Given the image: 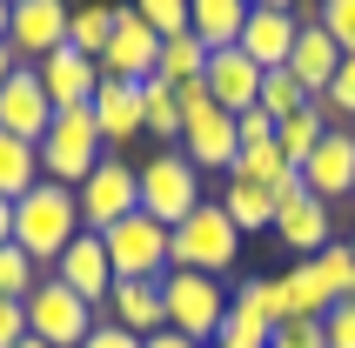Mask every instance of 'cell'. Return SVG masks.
<instances>
[{
  "label": "cell",
  "instance_id": "obj_4",
  "mask_svg": "<svg viewBox=\"0 0 355 348\" xmlns=\"http://www.w3.org/2000/svg\"><path fill=\"white\" fill-rule=\"evenodd\" d=\"M161 302H168V329L188 335L195 348H215L221 322H228V288L215 275H195V268H168L161 275Z\"/></svg>",
  "mask_w": 355,
  "mask_h": 348
},
{
  "label": "cell",
  "instance_id": "obj_6",
  "mask_svg": "<svg viewBox=\"0 0 355 348\" xmlns=\"http://www.w3.org/2000/svg\"><path fill=\"white\" fill-rule=\"evenodd\" d=\"M74 201H80V228H87V234H107L114 221L141 214V168H135V161H121V155H101L94 174L74 188Z\"/></svg>",
  "mask_w": 355,
  "mask_h": 348
},
{
  "label": "cell",
  "instance_id": "obj_43",
  "mask_svg": "<svg viewBox=\"0 0 355 348\" xmlns=\"http://www.w3.org/2000/svg\"><path fill=\"white\" fill-rule=\"evenodd\" d=\"M7 27H14V7H7V0H0V40H7Z\"/></svg>",
  "mask_w": 355,
  "mask_h": 348
},
{
  "label": "cell",
  "instance_id": "obj_10",
  "mask_svg": "<svg viewBox=\"0 0 355 348\" xmlns=\"http://www.w3.org/2000/svg\"><path fill=\"white\" fill-rule=\"evenodd\" d=\"M161 60V34L135 7H114V34H107V54H101V80H148Z\"/></svg>",
  "mask_w": 355,
  "mask_h": 348
},
{
  "label": "cell",
  "instance_id": "obj_13",
  "mask_svg": "<svg viewBox=\"0 0 355 348\" xmlns=\"http://www.w3.org/2000/svg\"><path fill=\"white\" fill-rule=\"evenodd\" d=\"M47 121H54V101H47V87H40V74L20 60L14 74H7V87H0V128L7 134H20V141H34L40 148V134H47Z\"/></svg>",
  "mask_w": 355,
  "mask_h": 348
},
{
  "label": "cell",
  "instance_id": "obj_40",
  "mask_svg": "<svg viewBox=\"0 0 355 348\" xmlns=\"http://www.w3.org/2000/svg\"><path fill=\"white\" fill-rule=\"evenodd\" d=\"M14 241V201H0V248Z\"/></svg>",
  "mask_w": 355,
  "mask_h": 348
},
{
  "label": "cell",
  "instance_id": "obj_11",
  "mask_svg": "<svg viewBox=\"0 0 355 348\" xmlns=\"http://www.w3.org/2000/svg\"><path fill=\"white\" fill-rule=\"evenodd\" d=\"M67 14H74L67 0H20L14 27H7V47H14L27 67H40L54 47H67Z\"/></svg>",
  "mask_w": 355,
  "mask_h": 348
},
{
  "label": "cell",
  "instance_id": "obj_37",
  "mask_svg": "<svg viewBox=\"0 0 355 348\" xmlns=\"http://www.w3.org/2000/svg\"><path fill=\"white\" fill-rule=\"evenodd\" d=\"M14 342H27V308L20 302H0V348H14Z\"/></svg>",
  "mask_w": 355,
  "mask_h": 348
},
{
  "label": "cell",
  "instance_id": "obj_19",
  "mask_svg": "<svg viewBox=\"0 0 355 348\" xmlns=\"http://www.w3.org/2000/svg\"><path fill=\"white\" fill-rule=\"evenodd\" d=\"M295 34H302V14H275V7H248V27H241V54L255 60L261 74L268 67H288V54H295Z\"/></svg>",
  "mask_w": 355,
  "mask_h": 348
},
{
  "label": "cell",
  "instance_id": "obj_18",
  "mask_svg": "<svg viewBox=\"0 0 355 348\" xmlns=\"http://www.w3.org/2000/svg\"><path fill=\"white\" fill-rule=\"evenodd\" d=\"M268 335H275V315H268V281H241L235 295H228V322H221L215 348H268Z\"/></svg>",
  "mask_w": 355,
  "mask_h": 348
},
{
  "label": "cell",
  "instance_id": "obj_35",
  "mask_svg": "<svg viewBox=\"0 0 355 348\" xmlns=\"http://www.w3.org/2000/svg\"><path fill=\"white\" fill-rule=\"evenodd\" d=\"M322 27H329V40H336L342 54H355V0H322Z\"/></svg>",
  "mask_w": 355,
  "mask_h": 348
},
{
  "label": "cell",
  "instance_id": "obj_15",
  "mask_svg": "<svg viewBox=\"0 0 355 348\" xmlns=\"http://www.w3.org/2000/svg\"><path fill=\"white\" fill-rule=\"evenodd\" d=\"M94 121H101V148L114 155L128 141L148 134V107H141V80H101L94 87Z\"/></svg>",
  "mask_w": 355,
  "mask_h": 348
},
{
  "label": "cell",
  "instance_id": "obj_12",
  "mask_svg": "<svg viewBox=\"0 0 355 348\" xmlns=\"http://www.w3.org/2000/svg\"><path fill=\"white\" fill-rule=\"evenodd\" d=\"M329 308H336V288H329V275L315 261H295L288 275L268 281V315L275 322H322Z\"/></svg>",
  "mask_w": 355,
  "mask_h": 348
},
{
  "label": "cell",
  "instance_id": "obj_32",
  "mask_svg": "<svg viewBox=\"0 0 355 348\" xmlns=\"http://www.w3.org/2000/svg\"><path fill=\"white\" fill-rule=\"evenodd\" d=\"M34 281H40V261L27 248H14V241H7V248H0V302H27V295H34Z\"/></svg>",
  "mask_w": 355,
  "mask_h": 348
},
{
  "label": "cell",
  "instance_id": "obj_22",
  "mask_svg": "<svg viewBox=\"0 0 355 348\" xmlns=\"http://www.w3.org/2000/svg\"><path fill=\"white\" fill-rule=\"evenodd\" d=\"M336 67H342V47L329 40V27L309 14V20H302V34H295V54H288V74H295L302 87L322 101V87L336 80Z\"/></svg>",
  "mask_w": 355,
  "mask_h": 348
},
{
  "label": "cell",
  "instance_id": "obj_29",
  "mask_svg": "<svg viewBox=\"0 0 355 348\" xmlns=\"http://www.w3.org/2000/svg\"><path fill=\"white\" fill-rule=\"evenodd\" d=\"M155 74L168 80V87H188V80H201V74H208V47H201L195 34H168V40H161Z\"/></svg>",
  "mask_w": 355,
  "mask_h": 348
},
{
  "label": "cell",
  "instance_id": "obj_30",
  "mask_svg": "<svg viewBox=\"0 0 355 348\" xmlns=\"http://www.w3.org/2000/svg\"><path fill=\"white\" fill-rule=\"evenodd\" d=\"M255 107L268 121H288V114H302V107H315V94H309L288 67H268V74H261V101H255Z\"/></svg>",
  "mask_w": 355,
  "mask_h": 348
},
{
  "label": "cell",
  "instance_id": "obj_38",
  "mask_svg": "<svg viewBox=\"0 0 355 348\" xmlns=\"http://www.w3.org/2000/svg\"><path fill=\"white\" fill-rule=\"evenodd\" d=\"M80 348H141V335H128V329H114V322H94V335Z\"/></svg>",
  "mask_w": 355,
  "mask_h": 348
},
{
  "label": "cell",
  "instance_id": "obj_28",
  "mask_svg": "<svg viewBox=\"0 0 355 348\" xmlns=\"http://www.w3.org/2000/svg\"><path fill=\"white\" fill-rule=\"evenodd\" d=\"M107 34H114V7H107V0H87V7L67 14V47H74V54L101 60L107 54Z\"/></svg>",
  "mask_w": 355,
  "mask_h": 348
},
{
  "label": "cell",
  "instance_id": "obj_26",
  "mask_svg": "<svg viewBox=\"0 0 355 348\" xmlns=\"http://www.w3.org/2000/svg\"><path fill=\"white\" fill-rule=\"evenodd\" d=\"M329 134V114L322 107H302V114H288V121H275V148H282V161L288 168H309V155H315V141Z\"/></svg>",
  "mask_w": 355,
  "mask_h": 348
},
{
  "label": "cell",
  "instance_id": "obj_1",
  "mask_svg": "<svg viewBox=\"0 0 355 348\" xmlns=\"http://www.w3.org/2000/svg\"><path fill=\"white\" fill-rule=\"evenodd\" d=\"M80 234V201L60 181H40L34 194L14 201V248H27L34 261H60L67 241Z\"/></svg>",
  "mask_w": 355,
  "mask_h": 348
},
{
  "label": "cell",
  "instance_id": "obj_17",
  "mask_svg": "<svg viewBox=\"0 0 355 348\" xmlns=\"http://www.w3.org/2000/svg\"><path fill=\"white\" fill-rule=\"evenodd\" d=\"M40 87H47V101H54V114L60 107H94V87H101V60L74 54V47H54V54L34 67Z\"/></svg>",
  "mask_w": 355,
  "mask_h": 348
},
{
  "label": "cell",
  "instance_id": "obj_21",
  "mask_svg": "<svg viewBox=\"0 0 355 348\" xmlns=\"http://www.w3.org/2000/svg\"><path fill=\"white\" fill-rule=\"evenodd\" d=\"M107 322L128 335H161L168 329V302H161V281H114V295H107Z\"/></svg>",
  "mask_w": 355,
  "mask_h": 348
},
{
  "label": "cell",
  "instance_id": "obj_20",
  "mask_svg": "<svg viewBox=\"0 0 355 348\" xmlns=\"http://www.w3.org/2000/svg\"><path fill=\"white\" fill-rule=\"evenodd\" d=\"M208 94H215V107H228V114H248V107H255L261 101V67L248 54H241V47H221V54H208Z\"/></svg>",
  "mask_w": 355,
  "mask_h": 348
},
{
  "label": "cell",
  "instance_id": "obj_8",
  "mask_svg": "<svg viewBox=\"0 0 355 348\" xmlns=\"http://www.w3.org/2000/svg\"><path fill=\"white\" fill-rule=\"evenodd\" d=\"M275 241H282V248H295L302 261H315V254L329 248V241H336L329 201H315L302 174H288V181L275 188Z\"/></svg>",
  "mask_w": 355,
  "mask_h": 348
},
{
  "label": "cell",
  "instance_id": "obj_36",
  "mask_svg": "<svg viewBox=\"0 0 355 348\" xmlns=\"http://www.w3.org/2000/svg\"><path fill=\"white\" fill-rule=\"evenodd\" d=\"M322 342H329V348H355V295L322 315Z\"/></svg>",
  "mask_w": 355,
  "mask_h": 348
},
{
  "label": "cell",
  "instance_id": "obj_34",
  "mask_svg": "<svg viewBox=\"0 0 355 348\" xmlns=\"http://www.w3.org/2000/svg\"><path fill=\"white\" fill-rule=\"evenodd\" d=\"M315 268L329 275V288H336V302H349V295H355V248H349V241H329V248L315 254Z\"/></svg>",
  "mask_w": 355,
  "mask_h": 348
},
{
  "label": "cell",
  "instance_id": "obj_47",
  "mask_svg": "<svg viewBox=\"0 0 355 348\" xmlns=\"http://www.w3.org/2000/svg\"><path fill=\"white\" fill-rule=\"evenodd\" d=\"M349 201H355V194H349Z\"/></svg>",
  "mask_w": 355,
  "mask_h": 348
},
{
  "label": "cell",
  "instance_id": "obj_46",
  "mask_svg": "<svg viewBox=\"0 0 355 348\" xmlns=\"http://www.w3.org/2000/svg\"><path fill=\"white\" fill-rule=\"evenodd\" d=\"M349 248H355V234H349Z\"/></svg>",
  "mask_w": 355,
  "mask_h": 348
},
{
  "label": "cell",
  "instance_id": "obj_31",
  "mask_svg": "<svg viewBox=\"0 0 355 348\" xmlns=\"http://www.w3.org/2000/svg\"><path fill=\"white\" fill-rule=\"evenodd\" d=\"M315 107L329 114V128H355V54H342L336 80L322 87V101H315Z\"/></svg>",
  "mask_w": 355,
  "mask_h": 348
},
{
  "label": "cell",
  "instance_id": "obj_44",
  "mask_svg": "<svg viewBox=\"0 0 355 348\" xmlns=\"http://www.w3.org/2000/svg\"><path fill=\"white\" fill-rule=\"evenodd\" d=\"M14 348H47V342H40V335H27V342H14Z\"/></svg>",
  "mask_w": 355,
  "mask_h": 348
},
{
  "label": "cell",
  "instance_id": "obj_24",
  "mask_svg": "<svg viewBox=\"0 0 355 348\" xmlns=\"http://www.w3.org/2000/svg\"><path fill=\"white\" fill-rule=\"evenodd\" d=\"M221 214L241 228V241L261 228H275V188H255V181H228L221 188Z\"/></svg>",
  "mask_w": 355,
  "mask_h": 348
},
{
  "label": "cell",
  "instance_id": "obj_33",
  "mask_svg": "<svg viewBox=\"0 0 355 348\" xmlns=\"http://www.w3.org/2000/svg\"><path fill=\"white\" fill-rule=\"evenodd\" d=\"M128 7H135L161 40H168V34H195V27H188V0H128Z\"/></svg>",
  "mask_w": 355,
  "mask_h": 348
},
{
  "label": "cell",
  "instance_id": "obj_5",
  "mask_svg": "<svg viewBox=\"0 0 355 348\" xmlns=\"http://www.w3.org/2000/svg\"><path fill=\"white\" fill-rule=\"evenodd\" d=\"M195 208H201V168L181 148H155L141 168V214L161 228H181Z\"/></svg>",
  "mask_w": 355,
  "mask_h": 348
},
{
  "label": "cell",
  "instance_id": "obj_25",
  "mask_svg": "<svg viewBox=\"0 0 355 348\" xmlns=\"http://www.w3.org/2000/svg\"><path fill=\"white\" fill-rule=\"evenodd\" d=\"M34 188H40V148L0 128V201H20Z\"/></svg>",
  "mask_w": 355,
  "mask_h": 348
},
{
  "label": "cell",
  "instance_id": "obj_41",
  "mask_svg": "<svg viewBox=\"0 0 355 348\" xmlns=\"http://www.w3.org/2000/svg\"><path fill=\"white\" fill-rule=\"evenodd\" d=\"M14 67H20V54L7 47V40H0V87H7V74H14Z\"/></svg>",
  "mask_w": 355,
  "mask_h": 348
},
{
  "label": "cell",
  "instance_id": "obj_9",
  "mask_svg": "<svg viewBox=\"0 0 355 348\" xmlns=\"http://www.w3.org/2000/svg\"><path fill=\"white\" fill-rule=\"evenodd\" d=\"M101 241H107L114 281H161V275H168V228H161V221H148V214L114 221Z\"/></svg>",
  "mask_w": 355,
  "mask_h": 348
},
{
  "label": "cell",
  "instance_id": "obj_7",
  "mask_svg": "<svg viewBox=\"0 0 355 348\" xmlns=\"http://www.w3.org/2000/svg\"><path fill=\"white\" fill-rule=\"evenodd\" d=\"M20 308H27V335H40L47 348H80L94 335V302H80L60 275H40Z\"/></svg>",
  "mask_w": 355,
  "mask_h": 348
},
{
  "label": "cell",
  "instance_id": "obj_16",
  "mask_svg": "<svg viewBox=\"0 0 355 348\" xmlns=\"http://www.w3.org/2000/svg\"><path fill=\"white\" fill-rule=\"evenodd\" d=\"M302 181H309L315 201H342V194H355V128H329V134L315 141L309 168H302Z\"/></svg>",
  "mask_w": 355,
  "mask_h": 348
},
{
  "label": "cell",
  "instance_id": "obj_3",
  "mask_svg": "<svg viewBox=\"0 0 355 348\" xmlns=\"http://www.w3.org/2000/svg\"><path fill=\"white\" fill-rule=\"evenodd\" d=\"M101 155H107V148H101V121H94V107H60V114L47 121V134H40V181L80 188V181L94 174Z\"/></svg>",
  "mask_w": 355,
  "mask_h": 348
},
{
  "label": "cell",
  "instance_id": "obj_23",
  "mask_svg": "<svg viewBox=\"0 0 355 348\" xmlns=\"http://www.w3.org/2000/svg\"><path fill=\"white\" fill-rule=\"evenodd\" d=\"M188 27H195V40L208 54H221V47H235L241 27H248V0H188Z\"/></svg>",
  "mask_w": 355,
  "mask_h": 348
},
{
  "label": "cell",
  "instance_id": "obj_42",
  "mask_svg": "<svg viewBox=\"0 0 355 348\" xmlns=\"http://www.w3.org/2000/svg\"><path fill=\"white\" fill-rule=\"evenodd\" d=\"M248 7H275V14H295V0H248Z\"/></svg>",
  "mask_w": 355,
  "mask_h": 348
},
{
  "label": "cell",
  "instance_id": "obj_39",
  "mask_svg": "<svg viewBox=\"0 0 355 348\" xmlns=\"http://www.w3.org/2000/svg\"><path fill=\"white\" fill-rule=\"evenodd\" d=\"M141 348H195V342H188V335H175V329H161V335H148Z\"/></svg>",
  "mask_w": 355,
  "mask_h": 348
},
{
  "label": "cell",
  "instance_id": "obj_27",
  "mask_svg": "<svg viewBox=\"0 0 355 348\" xmlns=\"http://www.w3.org/2000/svg\"><path fill=\"white\" fill-rule=\"evenodd\" d=\"M141 107H148V141H161V148H181V101H175V87H168L161 74L141 80Z\"/></svg>",
  "mask_w": 355,
  "mask_h": 348
},
{
  "label": "cell",
  "instance_id": "obj_45",
  "mask_svg": "<svg viewBox=\"0 0 355 348\" xmlns=\"http://www.w3.org/2000/svg\"><path fill=\"white\" fill-rule=\"evenodd\" d=\"M7 7H20V0H7Z\"/></svg>",
  "mask_w": 355,
  "mask_h": 348
},
{
  "label": "cell",
  "instance_id": "obj_2",
  "mask_svg": "<svg viewBox=\"0 0 355 348\" xmlns=\"http://www.w3.org/2000/svg\"><path fill=\"white\" fill-rule=\"evenodd\" d=\"M241 261V228L221 214V201H201L181 228H168V268H195V275H228Z\"/></svg>",
  "mask_w": 355,
  "mask_h": 348
},
{
  "label": "cell",
  "instance_id": "obj_14",
  "mask_svg": "<svg viewBox=\"0 0 355 348\" xmlns=\"http://www.w3.org/2000/svg\"><path fill=\"white\" fill-rule=\"evenodd\" d=\"M54 275L80 295V302H94V308L114 295V261H107V241H101V234H87V228L67 241V254L54 261Z\"/></svg>",
  "mask_w": 355,
  "mask_h": 348
}]
</instances>
